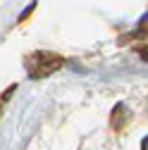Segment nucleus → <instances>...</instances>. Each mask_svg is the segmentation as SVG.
I'll return each mask as SVG.
<instances>
[{
    "mask_svg": "<svg viewBox=\"0 0 148 150\" xmlns=\"http://www.w3.org/2000/svg\"><path fill=\"white\" fill-rule=\"evenodd\" d=\"M141 150H148V136L143 138V143H141Z\"/></svg>",
    "mask_w": 148,
    "mask_h": 150,
    "instance_id": "2",
    "label": "nucleus"
},
{
    "mask_svg": "<svg viewBox=\"0 0 148 150\" xmlns=\"http://www.w3.org/2000/svg\"><path fill=\"white\" fill-rule=\"evenodd\" d=\"M26 64H29V74L31 76H46V74L58 69L62 64V60L58 57V55H53V52H33L26 60Z\"/></svg>",
    "mask_w": 148,
    "mask_h": 150,
    "instance_id": "1",
    "label": "nucleus"
}]
</instances>
